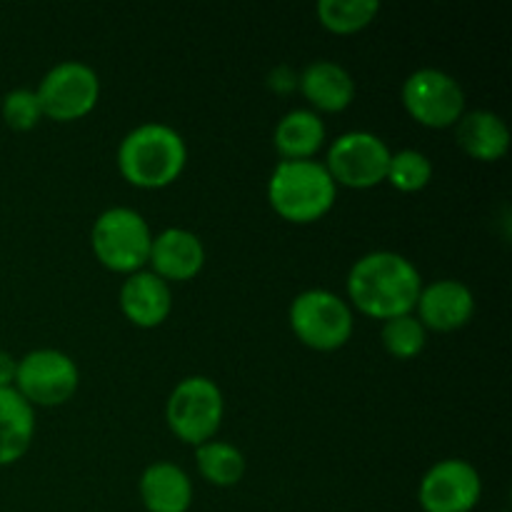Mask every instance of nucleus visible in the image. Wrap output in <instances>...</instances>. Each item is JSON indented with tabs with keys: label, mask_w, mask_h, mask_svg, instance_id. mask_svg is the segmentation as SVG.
Masks as SVG:
<instances>
[{
	"label": "nucleus",
	"mask_w": 512,
	"mask_h": 512,
	"mask_svg": "<svg viewBox=\"0 0 512 512\" xmlns=\"http://www.w3.org/2000/svg\"><path fill=\"white\" fill-rule=\"evenodd\" d=\"M423 278L413 260L395 250H373L353 263L348 273V298L363 315L390 320L415 310Z\"/></svg>",
	"instance_id": "nucleus-1"
},
{
	"label": "nucleus",
	"mask_w": 512,
	"mask_h": 512,
	"mask_svg": "<svg viewBox=\"0 0 512 512\" xmlns=\"http://www.w3.org/2000/svg\"><path fill=\"white\" fill-rule=\"evenodd\" d=\"M295 338L318 353H333L353 338L355 320L348 300L333 290L310 288L295 295L288 310Z\"/></svg>",
	"instance_id": "nucleus-5"
},
{
	"label": "nucleus",
	"mask_w": 512,
	"mask_h": 512,
	"mask_svg": "<svg viewBox=\"0 0 512 512\" xmlns=\"http://www.w3.org/2000/svg\"><path fill=\"white\" fill-rule=\"evenodd\" d=\"M138 493L148 512H188L193 505L190 475L175 463L148 465L138 480Z\"/></svg>",
	"instance_id": "nucleus-16"
},
{
	"label": "nucleus",
	"mask_w": 512,
	"mask_h": 512,
	"mask_svg": "<svg viewBox=\"0 0 512 512\" xmlns=\"http://www.w3.org/2000/svg\"><path fill=\"white\" fill-rule=\"evenodd\" d=\"M380 340H383V348L388 350V355L398 360H413L425 350L428 330L413 313L398 315V318L385 320Z\"/></svg>",
	"instance_id": "nucleus-23"
},
{
	"label": "nucleus",
	"mask_w": 512,
	"mask_h": 512,
	"mask_svg": "<svg viewBox=\"0 0 512 512\" xmlns=\"http://www.w3.org/2000/svg\"><path fill=\"white\" fill-rule=\"evenodd\" d=\"M225 415L223 390L205 375H188L180 380L165 403V423L175 438L188 445H203L215 438Z\"/></svg>",
	"instance_id": "nucleus-6"
},
{
	"label": "nucleus",
	"mask_w": 512,
	"mask_h": 512,
	"mask_svg": "<svg viewBox=\"0 0 512 512\" xmlns=\"http://www.w3.org/2000/svg\"><path fill=\"white\" fill-rule=\"evenodd\" d=\"M458 145L480 163H495L505 158L510 148L508 123L493 110H465L463 118L455 123Z\"/></svg>",
	"instance_id": "nucleus-17"
},
{
	"label": "nucleus",
	"mask_w": 512,
	"mask_h": 512,
	"mask_svg": "<svg viewBox=\"0 0 512 512\" xmlns=\"http://www.w3.org/2000/svg\"><path fill=\"white\" fill-rule=\"evenodd\" d=\"M338 198V185L318 160H280L268 178V203L283 220L308 225L325 218Z\"/></svg>",
	"instance_id": "nucleus-3"
},
{
	"label": "nucleus",
	"mask_w": 512,
	"mask_h": 512,
	"mask_svg": "<svg viewBox=\"0 0 512 512\" xmlns=\"http://www.w3.org/2000/svg\"><path fill=\"white\" fill-rule=\"evenodd\" d=\"M195 465L203 480H208L215 488H233L243 480L245 468V455L240 448L225 440H208V443L195 448Z\"/></svg>",
	"instance_id": "nucleus-20"
},
{
	"label": "nucleus",
	"mask_w": 512,
	"mask_h": 512,
	"mask_svg": "<svg viewBox=\"0 0 512 512\" xmlns=\"http://www.w3.org/2000/svg\"><path fill=\"white\" fill-rule=\"evenodd\" d=\"M480 495V473L463 458L440 460L418 485V503L425 512H470L480 503Z\"/></svg>",
	"instance_id": "nucleus-11"
},
{
	"label": "nucleus",
	"mask_w": 512,
	"mask_h": 512,
	"mask_svg": "<svg viewBox=\"0 0 512 512\" xmlns=\"http://www.w3.org/2000/svg\"><path fill=\"white\" fill-rule=\"evenodd\" d=\"M498 512H508V510H498Z\"/></svg>",
	"instance_id": "nucleus-27"
},
{
	"label": "nucleus",
	"mask_w": 512,
	"mask_h": 512,
	"mask_svg": "<svg viewBox=\"0 0 512 512\" xmlns=\"http://www.w3.org/2000/svg\"><path fill=\"white\" fill-rule=\"evenodd\" d=\"M148 265L165 283L193 280L205 265V245L193 230L165 228L153 235Z\"/></svg>",
	"instance_id": "nucleus-13"
},
{
	"label": "nucleus",
	"mask_w": 512,
	"mask_h": 512,
	"mask_svg": "<svg viewBox=\"0 0 512 512\" xmlns=\"http://www.w3.org/2000/svg\"><path fill=\"white\" fill-rule=\"evenodd\" d=\"M390 155L393 153L380 135L370 130H348L333 140L323 165L335 185L368 190L385 183Z\"/></svg>",
	"instance_id": "nucleus-10"
},
{
	"label": "nucleus",
	"mask_w": 512,
	"mask_h": 512,
	"mask_svg": "<svg viewBox=\"0 0 512 512\" xmlns=\"http://www.w3.org/2000/svg\"><path fill=\"white\" fill-rule=\"evenodd\" d=\"M15 363H18V360H15L13 355L5 353V350H0V390H3V388H13Z\"/></svg>",
	"instance_id": "nucleus-26"
},
{
	"label": "nucleus",
	"mask_w": 512,
	"mask_h": 512,
	"mask_svg": "<svg viewBox=\"0 0 512 512\" xmlns=\"http://www.w3.org/2000/svg\"><path fill=\"white\" fill-rule=\"evenodd\" d=\"M0 113L8 128L18 130V133H28L35 125L43 120V108L38 103V95L30 88H13L3 95L0 103Z\"/></svg>",
	"instance_id": "nucleus-24"
},
{
	"label": "nucleus",
	"mask_w": 512,
	"mask_h": 512,
	"mask_svg": "<svg viewBox=\"0 0 512 512\" xmlns=\"http://www.w3.org/2000/svg\"><path fill=\"white\" fill-rule=\"evenodd\" d=\"M403 108L425 128H453L465 113V90L455 75L440 68H418L405 78Z\"/></svg>",
	"instance_id": "nucleus-9"
},
{
	"label": "nucleus",
	"mask_w": 512,
	"mask_h": 512,
	"mask_svg": "<svg viewBox=\"0 0 512 512\" xmlns=\"http://www.w3.org/2000/svg\"><path fill=\"white\" fill-rule=\"evenodd\" d=\"M188 163V145L183 135L168 123L135 125L118 145V170L130 185L160 190L173 185Z\"/></svg>",
	"instance_id": "nucleus-2"
},
{
	"label": "nucleus",
	"mask_w": 512,
	"mask_h": 512,
	"mask_svg": "<svg viewBox=\"0 0 512 512\" xmlns=\"http://www.w3.org/2000/svg\"><path fill=\"white\" fill-rule=\"evenodd\" d=\"M430 180H433V160L423 150L403 148L390 155L385 183L393 185L395 190H400V193H418V190L428 188Z\"/></svg>",
	"instance_id": "nucleus-22"
},
{
	"label": "nucleus",
	"mask_w": 512,
	"mask_h": 512,
	"mask_svg": "<svg viewBox=\"0 0 512 512\" xmlns=\"http://www.w3.org/2000/svg\"><path fill=\"white\" fill-rule=\"evenodd\" d=\"M153 230L148 220L128 205H113L95 218L90 230V248L100 265L113 273H138L148 265Z\"/></svg>",
	"instance_id": "nucleus-4"
},
{
	"label": "nucleus",
	"mask_w": 512,
	"mask_h": 512,
	"mask_svg": "<svg viewBox=\"0 0 512 512\" xmlns=\"http://www.w3.org/2000/svg\"><path fill=\"white\" fill-rule=\"evenodd\" d=\"M80 385V370L68 353L55 348H35L15 363L13 388L33 408L65 405Z\"/></svg>",
	"instance_id": "nucleus-7"
},
{
	"label": "nucleus",
	"mask_w": 512,
	"mask_h": 512,
	"mask_svg": "<svg viewBox=\"0 0 512 512\" xmlns=\"http://www.w3.org/2000/svg\"><path fill=\"white\" fill-rule=\"evenodd\" d=\"M268 85L275 93H288V90L298 88V75H295V70H290L288 65H278V68L270 73Z\"/></svg>",
	"instance_id": "nucleus-25"
},
{
	"label": "nucleus",
	"mask_w": 512,
	"mask_h": 512,
	"mask_svg": "<svg viewBox=\"0 0 512 512\" xmlns=\"http://www.w3.org/2000/svg\"><path fill=\"white\" fill-rule=\"evenodd\" d=\"M35 95L43 108V118L73 123L93 113L98 105L100 78L93 65L83 60H60L40 78Z\"/></svg>",
	"instance_id": "nucleus-8"
},
{
	"label": "nucleus",
	"mask_w": 512,
	"mask_h": 512,
	"mask_svg": "<svg viewBox=\"0 0 512 512\" xmlns=\"http://www.w3.org/2000/svg\"><path fill=\"white\" fill-rule=\"evenodd\" d=\"M35 438V408L15 388L0 390V468L13 465Z\"/></svg>",
	"instance_id": "nucleus-18"
},
{
	"label": "nucleus",
	"mask_w": 512,
	"mask_h": 512,
	"mask_svg": "<svg viewBox=\"0 0 512 512\" xmlns=\"http://www.w3.org/2000/svg\"><path fill=\"white\" fill-rule=\"evenodd\" d=\"M318 20L330 33L350 35L368 28L380 13L378 0H320Z\"/></svg>",
	"instance_id": "nucleus-21"
},
{
	"label": "nucleus",
	"mask_w": 512,
	"mask_h": 512,
	"mask_svg": "<svg viewBox=\"0 0 512 512\" xmlns=\"http://www.w3.org/2000/svg\"><path fill=\"white\" fill-rule=\"evenodd\" d=\"M118 300L125 318L138 328H158L168 320L170 310H173L170 283H165L153 270L145 268L125 275Z\"/></svg>",
	"instance_id": "nucleus-14"
},
{
	"label": "nucleus",
	"mask_w": 512,
	"mask_h": 512,
	"mask_svg": "<svg viewBox=\"0 0 512 512\" xmlns=\"http://www.w3.org/2000/svg\"><path fill=\"white\" fill-rule=\"evenodd\" d=\"M303 98L323 113H340L355 100V80L345 65L335 60H313L298 75Z\"/></svg>",
	"instance_id": "nucleus-15"
},
{
	"label": "nucleus",
	"mask_w": 512,
	"mask_h": 512,
	"mask_svg": "<svg viewBox=\"0 0 512 512\" xmlns=\"http://www.w3.org/2000/svg\"><path fill=\"white\" fill-rule=\"evenodd\" d=\"M325 143V123L315 110H288L275 123L273 145L283 160H310Z\"/></svg>",
	"instance_id": "nucleus-19"
},
{
	"label": "nucleus",
	"mask_w": 512,
	"mask_h": 512,
	"mask_svg": "<svg viewBox=\"0 0 512 512\" xmlns=\"http://www.w3.org/2000/svg\"><path fill=\"white\" fill-rule=\"evenodd\" d=\"M415 313L425 330L453 333L473 320L475 295L463 280L440 278L435 283L423 285L418 303H415Z\"/></svg>",
	"instance_id": "nucleus-12"
}]
</instances>
